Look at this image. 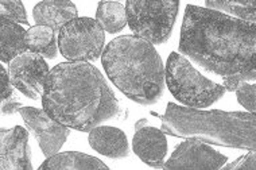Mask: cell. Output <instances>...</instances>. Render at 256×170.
Returning <instances> with one entry per match:
<instances>
[{
  "instance_id": "2e32d148",
  "label": "cell",
  "mask_w": 256,
  "mask_h": 170,
  "mask_svg": "<svg viewBox=\"0 0 256 170\" xmlns=\"http://www.w3.org/2000/svg\"><path fill=\"white\" fill-rule=\"evenodd\" d=\"M2 62L10 64L20 54L28 52L26 46V32L18 23L2 18Z\"/></svg>"
},
{
  "instance_id": "7a4b0ae2",
  "label": "cell",
  "mask_w": 256,
  "mask_h": 170,
  "mask_svg": "<svg viewBox=\"0 0 256 170\" xmlns=\"http://www.w3.org/2000/svg\"><path fill=\"white\" fill-rule=\"evenodd\" d=\"M44 110L73 130L90 132L120 115L119 100L98 68L89 62H62L50 70Z\"/></svg>"
},
{
  "instance_id": "9a60e30c",
  "label": "cell",
  "mask_w": 256,
  "mask_h": 170,
  "mask_svg": "<svg viewBox=\"0 0 256 170\" xmlns=\"http://www.w3.org/2000/svg\"><path fill=\"white\" fill-rule=\"evenodd\" d=\"M38 170H110L98 158L78 152H58L49 157Z\"/></svg>"
},
{
  "instance_id": "5b68a950",
  "label": "cell",
  "mask_w": 256,
  "mask_h": 170,
  "mask_svg": "<svg viewBox=\"0 0 256 170\" xmlns=\"http://www.w3.org/2000/svg\"><path fill=\"white\" fill-rule=\"evenodd\" d=\"M166 82L172 96L188 108L204 110L220 100L226 90L196 69L184 54L172 53L166 64Z\"/></svg>"
},
{
  "instance_id": "8fae6325",
  "label": "cell",
  "mask_w": 256,
  "mask_h": 170,
  "mask_svg": "<svg viewBox=\"0 0 256 170\" xmlns=\"http://www.w3.org/2000/svg\"><path fill=\"white\" fill-rule=\"evenodd\" d=\"M132 148L146 165L162 169L168 152V140L162 130L150 126L147 119H140L135 124Z\"/></svg>"
},
{
  "instance_id": "3957f363",
  "label": "cell",
  "mask_w": 256,
  "mask_h": 170,
  "mask_svg": "<svg viewBox=\"0 0 256 170\" xmlns=\"http://www.w3.org/2000/svg\"><path fill=\"white\" fill-rule=\"evenodd\" d=\"M106 76L128 98L151 106L164 94L166 69L154 45L136 36H122L102 56Z\"/></svg>"
},
{
  "instance_id": "ac0fdd59",
  "label": "cell",
  "mask_w": 256,
  "mask_h": 170,
  "mask_svg": "<svg viewBox=\"0 0 256 170\" xmlns=\"http://www.w3.org/2000/svg\"><path fill=\"white\" fill-rule=\"evenodd\" d=\"M96 20H98L104 32L115 34L123 30L127 20V10L126 6L119 2H102L98 3L96 11Z\"/></svg>"
},
{
  "instance_id": "7402d4cb",
  "label": "cell",
  "mask_w": 256,
  "mask_h": 170,
  "mask_svg": "<svg viewBox=\"0 0 256 170\" xmlns=\"http://www.w3.org/2000/svg\"><path fill=\"white\" fill-rule=\"evenodd\" d=\"M220 170H256V154L248 152L230 164H226Z\"/></svg>"
},
{
  "instance_id": "277c9868",
  "label": "cell",
  "mask_w": 256,
  "mask_h": 170,
  "mask_svg": "<svg viewBox=\"0 0 256 170\" xmlns=\"http://www.w3.org/2000/svg\"><path fill=\"white\" fill-rule=\"evenodd\" d=\"M162 131L178 138L200 139L205 144L256 154V114L204 111L168 103L162 116Z\"/></svg>"
},
{
  "instance_id": "44dd1931",
  "label": "cell",
  "mask_w": 256,
  "mask_h": 170,
  "mask_svg": "<svg viewBox=\"0 0 256 170\" xmlns=\"http://www.w3.org/2000/svg\"><path fill=\"white\" fill-rule=\"evenodd\" d=\"M234 92L238 102L247 110V112L256 114V85L250 84L248 81H242Z\"/></svg>"
},
{
  "instance_id": "9c48e42d",
  "label": "cell",
  "mask_w": 256,
  "mask_h": 170,
  "mask_svg": "<svg viewBox=\"0 0 256 170\" xmlns=\"http://www.w3.org/2000/svg\"><path fill=\"white\" fill-rule=\"evenodd\" d=\"M228 157L200 139H186L176 148L164 170H220Z\"/></svg>"
},
{
  "instance_id": "d6986e66",
  "label": "cell",
  "mask_w": 256,
  "mask_h": 170,
  "mask_svg": "<svg viewBox=\"0 0 256 170\" xmlns=\"http://www.w3.org/2000/svg\"><path fill=\"white\" fill-rule=\"evenodd\" d=\"M205 8L213 10L226 15H232V18L244 22L256 23V2H242V0H221V2H205Z\"/></svg>"
},
{
  "instance_id": "6da1fadb",
  "label": "cell",
  "mask_w": 256,
  "mask_h": 170,
  "mask_svg": "<svg viewBox=\"0 0 256 170\" xmlns=\"http://www.w3.org/2000/svg\"><path fill=\"white\" fill-rule=\"evenodd\" d=\"M180 50L222 78L256 81V23L188 4Z\"/></svg>"
},
{
  "instance_id": "ffe728a7",
  "label": "cell",
  "mask_w": 256,
  "mask_h": 170,
  "mask_svg": "<svg viewBox=\"0 0 256 170\" xmlns=\"http://www.w3.org/2000/svg\"><path fill=\"white\" fill-rule=\"evenodd\" d=\"M0 15L2 18L11 20L14 23H22L27 24L26 11L23 7L22 2H15V0H2L0 3Z\"/></svg>"
},
{
  "instance_id": "603a6c76",
  "label": "cell",
  "mask_w": 256,
  "mask_h": 170,
  "mask_svg": "<svg viewBox=\"0 0 256 170\" xmlns=\"http://www.w3.org/2000/svg\"><path fill=\"white\" fill-rule=\"evenodd\" d=\"M0 72H2V102L7 100V98L15 96L14 94V85L10 80V74L6 72V69L3 66L0 68Z\"/></svg>"
},
{
  "instance_id": "4fadbf2b",
  "label": "cell",
  "mask_w": 256,
  "mask_h": 170,
  "mask_svg": "<svg viewBox=\"0 0 256 170\" xmlns=\"http://www.w3.org/2000/svg\"><path fill=\"white\" fill-rule=\"evenodd\" d=\"M89 144L93 150L112 160L130 156L127 136L123 131L110 126H98L89 132Z\"/></svg>"
},
{
  "instance_id": "5bb4252c",
  "label": "cell",
  "mask_w": 256,
  "mask_h": 170,
  "mask_svg": "<svg viewBox=\"0 0 256 170\" xmlns=\"http://www.w3.org/2000/svg\"><path fill=\"white\" fill-rule=\"evenodd\" d=\"M77 7L66 0H44L32 10L36 24L48 26L54 32H61L62 27L77 19Z\"/></svg>"
},
{
  "instance_id": "52a82bcc",
  "label": "cell",
  "mask_w": 256,
  "mask_h": 170,
  "mask_svg": "<svg viewBox=\"0 0 256 170\" xmlns=\"http://www.w3.org/2000/svg\"><path fill=\"white\" fill-rule=\"evenodd\" d=\"M106 32L102 24L92 18H77L58 32L60 52L70 62H86L104 53Z\"/></svg>"
},
{
  "instance_id": "7c38bea8",
  "label": "cell",
  "mask_w": 256,
  "mask_h": 170,
  "mask_svg": "<svg viewBox=\"0 0 256 170\" xmlns=\"http://www.w3.org/2000/svg\"><path fill=\"white\" fill-rule=\"evenodd\" d=\"M0 161L2 170H32L27 130L20 126L2 128Z\"/></svg>"
},
{
  "instance_id": "e0dca14e",
  "label": "cell",
  "mask_w": 256,
  "mask_h": 170,
  "mask_svg": "<svg viewBox=\"0 0 256 170\" xmlns=\"http://www.w3.org/2000/svg\"><path fill=\"white\" fill-rule=\"evenodd\" d=\"M26 46L28 52L42 56L44 58H56L58 53V40L56 32L48 26L30 27L26 32Z\"/></svg>"
},
{
  "instance_id": "cb8c5ba5",
  "label": "cell",
  "mask_w": 256,
  "mask_h": 170,
  "mask_svg": "<svg viewBox=\"0 0 256 170\" xmlns=\"http://www.w3.org/2000/svg\"><path fill=\"white\" fill-rule=\"evenodd\" d=\"M20 108H22V103L16 96H12V98L2 102V114L3 115H14L20 111Z\"/></svg>"
},
{
  "instance_id": "8992f818",
  "label": "cell",
  "mask_w": 256,
  "mask_h": 170,
  "mask_svg": "<svg viewBox=\"0 0 256 170\" xmlns=\"http://www.w3.org/2000/svg\"><path fill=\"white\" fill-rule=\"evenodd\" d=\"M128 26L142 40L152 45L164 44L170 38L177 19L178 2H127Z\"/></svg>"
},
{
  "instance_id": "30bf717a",
  "label": "cell",
  "mask_w": 256,
  "mask_h": 170,
  "mask_svg": "<svg viewBox=\"0 0 256 170\" xmlns=\"http://www.w3.org/2000/svg\"><path fill=\"white\" fill-rule=\"evenodd\" d=\"M19 114L44 156L49 158L58 154L70 134L69 127L54 120L48 112L40 108L22 107Z\"/></svg>"
},
{
  "instance_id": "ba28073f",
  "label": "cell",
  "mask_w": 256,
  "mask_h": 170,
  "mask_svg": "<svg viewBox=\"0 0 256 170\" xmlns=\"http://www.w3.org/2000/svg\"><path fill=\"white\" fill-rule=\"evenodd\" d=\"M8 74L16 90L27 98L38 100L44 96L50 70L42 56L26 52L10 62Z\"/></svg>"
}]
</instances>
